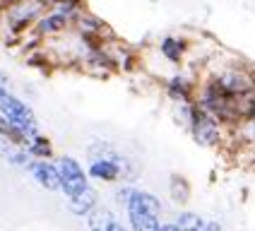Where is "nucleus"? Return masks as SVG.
Masks as SVG:
<instances>
[{"label": "nucleus", "mask_w": 255, "mask_h": 231, "mask_svg": "<svg viewBox=\"0 0 255 231\" xmlns=\"http://www.w3.org/2000/svg\"><path fill=\"white\" fill-rule=\"evenodd\" d=\"M0 116H2L5 120H10L17 130H22V135L27 137V142L34 135L41 132L34 111H31L22 99H17L12 92H7L5 87H0Z\"/></svg>", "instance_id": "f257e3e1"}, {"label": "nucleus", "mask_w": 255, "mask_h": 231, "mask_svg": "<svg viewBox=\"0 0 255 231\" xmlns=\"http://www.w3.org/2000/svg\"><path fill=\"white\" fill-rule=\"evenodd\" d=\"M56 164H58V171H60V183H63L60 193L65 195V200L80 195L82 190H87V188L92 186V181H89V176H87V169L75 157L60 154V157L56 159Z\"/></svg>", "instance_id": "f03ea898"}, {"label": "nucleus", "mask_w": 255, "mask_h": 231, "mask_svg": "<svg viewBox=\"0 0 255 231\" xmlns=\"http://www.w3.org/2000/svg\"><path fill=\"white\" fill-rule=\"evenodd\" d=\"M123 157H126V154L114 147L109 157L87 159V176H89V181L106 183V186L123 181V173H121V161H123Z\"/></svg>", "instance_id": "7ed1b4c3"}, {"label": "nucleus", "mask_w": 255, "mask_h": 231, "mask_svg": "<svg viewBox=\"0 0 255 231\" xmlns=\"http://www.w3.org/2000/svg\"><path fill=\"white\" fill-rule=\"evenodd\" d=\"M173 224L181 231H202L205 224H207V219L200 212H195V210H181V212L173 215Z\"/></svg>", "instance_id": "6e6552de"}, {"label": "nucleus", "mask_w": 255, "mask_h": 231, "mask_svg": "<svg viewBox=\"0 0 255 231\" xmlns=\"http://www.w3.org/2000/svg\"><path fill=\"white\" fill-rule=\"evenodd\" d=\"M169 195H171V202H173V205H178V207L188 205L190 195H193V190H190V183H188L185 176H181V173H173V176H171Z\"/></svg>", "instance_id": "0eeeda50"}, {"label": "nucleus", "mask_w": 255, "mask_h": 231, "mask_svg": "<svg viewBox=\"0 0 255 231\" xmlns=\"http://www.w3.org/2000/svg\"><path fill=\"white\" fill-rule=\"evenodd\" d=\"M116 224H118V219H116L114 210L106 207V205H99L87 217V231H114Z\"/></svg>", "instance_id": "423d86ee"}, {"label": "nucleus", "mask_w": 255, "mask_h": 231, "mask_svg": "<svg viewBox=\"0 0 255 231\" xmlns=\"http://www.w3.org/2000/svg\"><path fill=\"white\" fill-rule=\"evenodd\" d=\"M29 176L39 183L41 188L51 190V193H60V171H58V164L51 159H34L31 166H29Z\"/></svg>", "instance_id": "20e7f679"}, {"label": "nucleus", "mask_w": 255, "mask_h": 231, "mask_svg": "<svg viewBox=\"0 0 255 231\" xmlns=\"http://www.w3.org/2000/svg\"><path fill=\"white\" fill-rule=\"evenodd\" d=\"M159 231H181V229H178V227L173 224V219H171V222H161V229Z\"/></svg>", "instance_id": "f8f14e48"}, {"label": "nucleus", "mask_w": 255, "mask_h": 231, "mask_svg": "<svg viewBox=\"0 0 255 231\" xmlns=\"http://www.w3.org/2000/svg\"><path fill=\"white\" fill-rule=\"evenodd\" d=\"M65 24H68V14L56 12V14H51V17H46V19L41 22V31H46V34L60 31V29H65Z\"/></svg>", "instance_id": "9b49d317"}, {"label": "nucleus", "mask_w": 255, "mask_h": 231, "mask_svg": "<svg viewBox=\"0 0 255 231\" xmlns=\"http://www.w3.org/2000/svg\"><path fill=\"white\" fill-rule=\"evenodd\" d=\"M99 200H101L99 190L94 186H89L87 190H82L80 195H75V198L68 200V212H70L72 217H82V219H87V217L99 207Z\"/></svg>", "instance_id": "39448f33"}, {"label": "nucleus", "mask_w": 255, "mask_h": 231, "mask_svg": "<svg viewBox=\"0 0 255 231\" xmlns=\"http://www.w3.org/2000/svg\"><path fill=\"white\" fill-rule=\"evenodd\" d=\"M27 152L34 159H53V144L43 132H39L27 142Z\"/></svg>", "instance_id": "1a4fd4ad"}, {"label": "nucleus", "mask_w": 255, "mask_h": 231, "mask_svg": "<svg viewBox=\"0 0 255 231\" xmlns=\"http://www.w3.org/2000/svg\"><path fill=\"white\" fill-rule=\"evenodd\" d=\"M161 53H164V58H169L171 63H178L181 60V56H183V43L178 41V39H164L161 41Z\"/></svg>", "instance_id": "9d476101"}]
</instances>
